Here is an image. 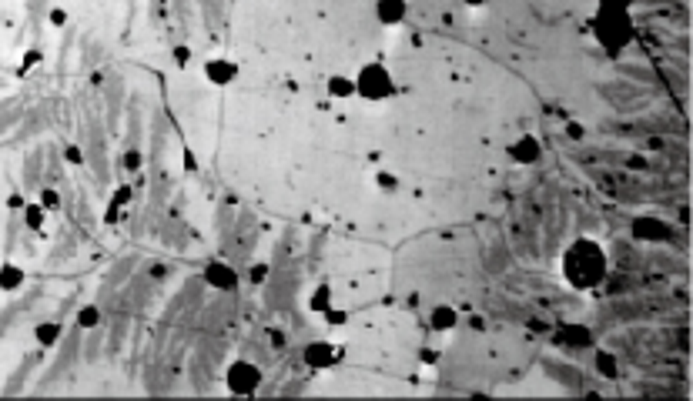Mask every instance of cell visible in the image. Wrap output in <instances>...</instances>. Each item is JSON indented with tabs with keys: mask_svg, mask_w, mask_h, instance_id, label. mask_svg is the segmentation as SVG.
Listing matches in <instances>:
<instances>
[{
	"mask_svg": "<svg viewBox=\"0 0 693 401\" xmlns=\"http://www.w3.org/2000/svg\"><path fill=\"white\" fill-rule=\"evenodd\" d=\"M60 334H64V325H60V321H37V325H34V341H37V348H54V345L60 341Z\"/></svg>",
	"mask_w": 693,
	"mask_h": 401,
	"instance_id": "14",
	"label": "cell"
},
{
	"mask_svg": "<svg viewBox=\"0 0 693 401\" xmlns=\"http://www.w3.org/2000/svg\"><path fill=\"white\" fill-rule=\"evenodd\" d=\"M64 157H67V164H80V161H84V154H80L77 144H67V148H64Z\"/></svg>",
	"mask_w": 693,
	"mask_h": 401,
	"instance_id": "27",
	"label": "cell"
},
{
	"mask_svg": "<svg viewBox=\"0 0 693 401\" xmlns=\"http://www.w3.org/2000/svg\"><path fill=\"white\" fill-rule=\"evenodd\" d=\"M205 284L214 291H234L238 288V268H231L221 257H211L205 264Z\"/></svg>",
	"mask_w": 693,
	"mask_h": 401,
	"instance_id": "6",
	"label": "cell"
},
{
	"mask_svg": "<svg viewBox=\"0 0 693 401\" xmlns=\"http://www.w3.org/2000/svg\"><path fill=\"white\" fill-rule=\"evenodd\" d=\"M469 328H472V331H483V328H486V321H483L479 314H472V318H469Z\"/></svg>",
	"mask_w": 693,
	"mask_h": 401,
	"instance_id": "32",
	"label": "cell"
},
{
	"mask_svg": "<svg viewBox=\"0 0 693 401\" xmlns=\"http://www.w3.org/2000/svg\"><path fill=\"white\" fill-rule=\"evenodd\" d=\"M590 34L596 37V44L606 50V54H619L633 44L637 37V24L630 17V10L623 7H596L590 17Z\"/></svg>",
	"mask_w": 693,
	"mask_h": 401,
	"instance_id": "2",
	"label": "cell"
},
{
	"mask_svg": "<svg viewBox=\"0 0 693 401\" xmlns=\"http://www.w3.org/2000/svg\"><path fill=\"white\" fill-rule=\"evenodd\" d=\"M37 200L44 204V211H47V214H57V211H60V204H64V200H60V191H57V187H44V191H41V198H37Z\"/></svg>",
	"mask_w": 693,
	"mask_h": 401,
	"instance_id": "20",
	"label": "cell"
},
{
	"mask_svg": "<svg viewBox=\"0 0 693 401\" xmlns=\"http://www.w3.org/2000/svg\"><path fill=\"white\" fill-rule=\"evenodd\" d=\"M509 161L519 164V168L539 164V161H542V144H539L536 134H519L513 144H509Z\"/></svg>",
	"mask_w": 693,
	"mask_h": 401,
	"instance_id": "7",
	"label": "cell"
},
{
	"mask_svg": "<svg viewBox=\"0 0 693 401\" xmlns=\"http://www.w3.org/2000/svg\"><path fill=\"white\" fill-rule=\"evenodd\" d=\"M462 7H469V10H483V7H489V0H462Z\"/></svg>",
	"mask_w": 693,
	"mask_h": 401,
	"instance_id": "30",
	"label": "cell"
},
{
	"mask_svg": "<svg viewBox=\"0 0 693 401\" xmlns=\"http://www.w3.org/2000/svg\"><path fill=\"white\" fill-rule=\"evenodd\" d=\"M261 368H258L255 361H248V358H238V361H231L228 371H225V388H228L231 395H241V398H248V395H258V388H261Z\"/></svg>",
	"mask_w": 693,
	"mask_h": 401,
	"instance_id": "4",
	"label": "cell"
},
{
	"mask_svg": "<svg viewBox=\"0 0 693 401\" xmlns=\"http://www.w3.org/2000/svg\"><path fill=\"white\" fill-rule=\"evenodd\" d=\"M560 275L573 291H596L610 275L606 248L596 238H573L560 257Z\"/></svg>",
	"mask_w": 693,
	"mask_h": 401,
	"instance_id": "1",
	"label": "cell"
},
{
	"mask_svg": "<svg viewBox=\"0 0 693 401\" xmlns=\"http://www.w3.org/2000/svg\"><path fill=\"white\" fill-rule=\"evenodd\" d=\"M27 281V271L21 264H14V261H7V264H0V291H7V295H14V291H21Z\"/></svg>",
	"mask_w": 693,
	"mask_h": 401,
	"instance_id": "13",
	"label": "cell"
},
{
	"mask_svg": "<svg viewBox=\"0 0 693 401\" xmlns=\"http://www.w3.org/2000/svg\"><path fill=\"white\" fill-rule=\"evenodd\" d=\"M630 234H633V241H663L670 234V225L657 214H637L630 225Z\"/></svg>",
	"mask_w": 693,
	"mask_h": 401,
	"instance_id": "9",
	"label": "cell"
},
{
	"mask_svg": "<svg viewBox=\"0 0 693 401\" xmlns=\"http://www.w3.org/2000/svg\"><path fill=\"white\" fill-rule=\"evenodd\" d=\"M302 361H305L311 371H325V368H332L342 361V348L329 341V338H315V341H308L305 348H302Z\"/></svg>",
	"mask_w": 693,
	"mask_h": 401,
	"instance_id": "5",
	"label": "cell"
},
{
	"mask_svg": "<svg viewBox=\"0 0 693 401\" xmlns=\"http://www.w3.org/2000/svg\"><path fill=\"white\" fill-rule=\"evenodd\" d=\"M600 3H603V7H623V10H630L633 0H600Z\"/></svg>",
	"mask_w": 693,
	"mask_h": 401,
	"instance_id": "31",
	"label": "cell"
},
{
	"mask_svg": "<svg viewBox=\"0 0 693 401\" xmlns=\"http://www.w3.org/2000/svg\"><path fill=\"white\" fill-rule=\"evenodd\" d=\"M325 91H329L332 100H349V98H355V80L345 74H332L325 80Z\"/></svg>",
	"mask_w": 693,
	"mask_h": 401,
	"instance_id": "15",
	"label": "cell"
},
{
	"mask_svg": "<svg viewBox=\"0 0 693 401\" xmlns=\"http://www.w3.org/2000/svg\"><path fill=\"white\" fill-rule=\"evenodd\" d=\"M459 325H462V314H459V308H452V304H436L429 311V328L439 331V334H449Z\"/></svg>",
	"mask_w": 693,
	"mask_h": 401,
	"instance_id": "10",
	"label": "cell"
},
{
	"mask_svg": "<svg viewBox=\"0 0 693 401\" xmlns=\"http://www.w3.org/2000/svg\"><path fill=\"white\" fill-rule=\"evenodd\" d=\"M352 80H355V98L368 100V104H382V100L395 98V91H399L395 77H392V71L385 67L382 60L362 64L359 74L352 77Z\"/></svg>",
	"mask_w": 693,
	"mask_h": 401,
	"instance_id": "3",
	"label": "cell"
},
{
	"mask_svg": "<svg viewBox=\"0 0 693 401\" xmlns=\"http://www.w3.org/2000/svg\"><path fill=\"white\" fill-rule=\"evenodd\" d=\"M74 321H77L80 331H94V328L101 325V308H98V304H80L77 314H74Z\"/></svg>",
	"mask_w": 693,
	"mask_h": 401,
	"instance_id": "18",
	"label": "cell"
},
{
	"mask_svg": "<svg viewBox=\"0 0 693 401\" xmlns=\"http://www.w3.org/2000/svg\"><path fill=\"white\" fill-rule=\"evenodd\" d=\"M205 80L211 87H228V84L238 80V64L228 60V57H221V54H214V57L205 60Z\"/></svg>",
	"mask_w": 693,
	"mask_h": 401,
	"instance_id": "8",
	"label": "cell"
},
{
	"mask_svg": "<svg viewBox=\"0 0 693 401\" xmlns=\"http://www.w3.org/2000/svg\"><path fill=\"white\" fill-rule=\"evenodd\" d=\"M332 308V288L329 284H315L311 295H308V311L311 314H325Z\"/></svg>",
	"mask_w": 693,
	"mask_h": 401,
	"instance_id": "17",
	"label": "cell"
},
{
	"mask_svg": "<svg viewBox=\"0 0 693 401\" xmlns=\"http://www.w3.org/2000/svg\"><path fill=\"white\" fill-rule=\"evenodd\" d=\"M436 358H439V351H422V361H426V365H436Z\"/></svg>",
	"mask_w": 693,
	"mask_h": 401,
	"instance_id": "34",
	"label": "cell"
},
{
	"mask_svg": "<svg viewBox=\"0 0 693 401\" xmlns=\"http://www.w3.org/2000/svg\"><path fill=\"white\" fill-rule=\"evenodd\" d=\"M131 200H134V187L121 184V187L114 191V204H131Z\"/></svg>",
	"mask_w": 693,
	"mask_h": 401,
	"instance_id": "24",
	"label": "cell"
},
{
	"mask_svg": "<svg viewBox=\"0 0 693 401\" xmlns=\"http://www.w3.org/2000/svg\"><path fill=\"white\" fill-rule=\"evenodd\" d=\"M563 130H566V137H569V141H583V137H586V127L580 124V121H566Z\"/></svg>",
	"mask_w": 693,
	"mask_h": 401,
	"instance_id": "22",
	"label": "cell"
},
{
	"mask_svg": "<svg viewBox=\"0 0 693 401\" xmlns=\"http://www.w3.org/2000/svg\"><path fill=\"white\" fill-rule=\"evenodd\" d=\"M593 361H596V371H600L603 378H613V375H616V358H613V354H610L606 348H596Z\"/></svg>",
	"mask_w": 693,
	"mask_h": 401,
	"instance_id": "19",
	"label": "cell"
},
{
	"mask_svg": "<svg viewBox=\"0 0 693 401\" xmlns=\"http://www.w3.org/2000/svg\"><path fill=\"white\" fill-rule=\"evenodd\" d=\"M322 318H325V321H329L332 328H338V325H345V318H349V314H345L342 308H335V304H332V308H329V311H325Z\"/></svg>",
	"mask_w": 693,
	"mask_h": 401,
	"instance_id": "23",
	"label": "cell"
},
{
	"mask_svg": "<svg viewBox=\"0 0 693 401\" xmlns=\"http://www.w3.org/2000/svg\"><path fill=\"white\" fill-rule=\"evenodd\" d=\"M406 14H409V0H375V17H379V24L395 27L406 21Z\"/></svg>",
	"mask_w": 693,
	"mask_h": 401,
	"instance_id": "12",
	"label": "cell"
},
{
	"mask_svg": "<svg viewBox=\"0 0 693 401\" xmlns=\"http://www.w3.org/2000/svg\"><path fill=\"white\" fill-rule=\"evenodd\" d=\"M7 204H10V207H17V211H21V207H24V198H21V194H10V198H7Z\"/></svg>",
	"mask_w": 693,
	"mask_h": 401,
	"instance_id": "33",
	"label": "cell"
},
{
	"mask_svg": "<svg viewBox=\"0 0 693 401\" xmlns=\"http://www.w3.org/2000/svg\"><path fill=\"white\" fill-rule=\"evenodd\" d=\"M21 218H24L27 231H44V225H47V211H44V204H41V200H30V204H24V207H21Z\"/></svg>",
	"mask_w": 693,
	"mask_h": 401,
	"instance_id": "16",
	"label": "cell"
},
{
	"mask_svg": "<svg viewBox=\"0 0 693 401\" xmlns=\"http://www.w3.org/2000/svg\"><path fill=\"white\" fill-rule=\"evenodd\" d=\"M47 21H51L54 27H64V24H67V10H64V7H51Z\"/></svg>",
	"mask_w": 693,
	"mask_h": 401,
	"instance_id": "25",
	"label": "cell"
},
{
	"mask_svg": "<svg viewBox=\"0 0 693 401\" xmlns=\"http://www.w3.org/2000/svg\"><path fill=\"white\" fill-rule=\"evenodd\" d=\"M265 277H268V268H265V264H255V268H252V281H255V284H265Z\"/></svg>",
	"mask_w": 693,
	"mask_h": 401,
	"instance_id": "29",
	"label": "cell"
},
{
	"mask_svg": "<svg viewBox=\"0 0 693 401\" xmlns=\"http://www.w3.org/2000/svg\"><path fill=\"white\" fill-rule=\"evenodd\" d=\"M37 64H41V50H27V57H24V64H21V67H24V71H30V67H37Z\"/></svg>",
	"mask_w": 693,
	"mask_h": 401,
	"instance_id": "28",
	"label": "cell"
},
{
	"mask_svg": "<svg viewBox=\"0 0 693 401\" xmlns=\"http://www.w3.org/2000/svg\"><path fill=\"white\" fill-rule=\"evenodd\" d=\"M375 187H379V191H385V194H392V191H399L402 184H399V177H395V174L375 171Z\"/></svg>",
	"mask_w": 693,
	"mask_h": 401,
	"instance_id": "21",
	"label": "cell"
},
{
	"mask_svg": "<svg viewBox=\"0 0 693 401\" xmlns=\"http://www.w3.org/2000/svg\"><path fill=\"white\" fill-rule=\"evenodd\" d=\"M560 341H563L566 348H576V351L593 348V331H590V325H583V321H566V325L560 328Z\"/></svg>",
	"mask_w": 693,
	"mask_h": 401,
	"instance_id": "11",
	"label": "cell"
},
{
	"mask_svg": "<svg viewBox=\"0 0 693 401\" xmlns=\"http://www.w3.org/2000/svg\"><path fill=\"white\" fill-rule=\"evenodd\" d=\"M188 60H191V47L178 44V47H175V64H178V67H188Z\"/></svg>",
	"mask_w": 693,
	"mask_h": 401,
	"instance_id": "26",
	"label": "cell"
}]
</instances>
